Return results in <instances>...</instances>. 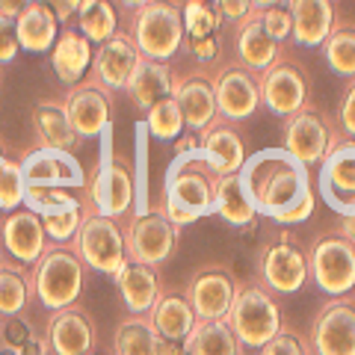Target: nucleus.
Masks as SVG:
<instances>
[{
  "mask_svg": "<svg viewBox=\"0 0 355 355\" xmlns=\"http://www.w3.org/2000/svg\"><path fill=\"white\" fill-rule=\"evenodd\" d=\"M44 338H48L53 355H86L95 347V326L83 308L71 305L53 311Z\"/></svg>",
  "mask_w": 355,
  "mask_h": 355,
  "instance_id": "22",
  "label": "nucleus"
},
{
  "mask_svg": "<svg viewBox=\"0 0 355 355\" xmlns=\"http://www.w3.org/2000/svg\"><path fill=\"white\" fill-rule=\"evenodd\" d=\"M18 51H21V42L15 33V18L0 15V65L12 62L18 57Z\"/></svg>",
  "mask_w": 355,
  "mask_h": 355,
  "instance_id": "46",
  "label": "nucleus"
},
{
  "mask_svg": "<svg viewBox=\"0 0 355 355\" xmlns=\"http://www.w3.org/2000/svg\"><path fill=\"white\" fill-rule=\"evenodd\" d=\"M24 172H21V163L3 157L0 160V210H15L18 205H24Z\"/></svg>",
  "mask_w": 355,
  "mask_h": 355,
  "instance_id": "41",
  "label": "nucleus"
},
{
  "mask_svg": "<svg viewBox=\"0 0 355 355\" xmlns=\"http://www.w3.org/2000/svg\"><path fill=\"white\" fill-rule=\"evenodd\" d=\"M148 317H151L154 329L160 331L163 340H178V343L190 338V331L198 323V317H196V311L190 305V299H187L184 293H175V291L160 293V299L148 311Z\"/></svg>",
  "mask_w": 355,
  "mask_h": 355,
  "instance_id": "30",
  "label": "nucleus"
},
{
  "mask_svg": "<svg viewBox=\"0 0 355 355\" xmlns=\"http://www.w3.org/2000/svg\"><path fill=\"white\" fill-rule=\"evenodd\" d=\"M71 246L92 272H104L116 279L119 270L128 263V237L121 231L119 219L98 214L89 205L83 210L80 228H77Z\"/></svg>",
  "mask_w": 355,
  "mask_h": 355,
  "instance_id": "6",
  "label": "nucleus"
},
{
  "mask_svg": "<svg viewBox=\"0 0 355 355\" xmlns=\"http://www.w3.org/2000/svg\"><path fill=\"white\" fill-rule=\"evenodd\" d=\"M130 39L146 60L169 62L187 42L181 6H175L172 0H151L137 9L130 21Z\"/></svg>",
  "mask_w": 355,
  "mask_h": 355,
  "instance_id": "5",
  "label": "nucleus"
},
{
  "mask_svg": "<svg viewBox=\"0 0 355 355\" xmlns=\"http://www.w3.org/2000/svg\"><path fill=\"white\" fill-rule=\"evenodd\" d=\"M139 60H142V53L137 51L130 33L116 30L107 42L98 44V51L92 57V69H89V71H92L89 80L98 83L101 89H107V92L128 89V80H130L133 69L139 65Z\"/></svg>",
  "mask_w": 355,
  "mask_h": 355,
  "instance_id": "17",
  "label": "nucleus"
},
{
  "mask_svg": "<svg viewBox=\"0 0 355 355\" xmlns=\"http://www.w3.org/2000/svg\"><path fill=\"white\" fill-rule=\"evenodd\" d=\"M137 202V178L133 169L121 157H104L98 166V175L89 190V207L110 219H121L130 214Z\"/></svg>",
  "mask_w": 355,
  "mask_h": 355,
  "instance_id": "12",
  "label": "nucleus"
},
{
  "mask_svg": "<svg viewBox=\"0 0 355 355\" xmlns=\"http://www.w3.org/2000/svg\"><path fill=\"white\" fill-rule=\"evenodd\" d=\"M33 335V326H30V320L24 317H3L0 320V343H6V347H21L27 338Z\"/></svg>",
  "mask_w": 355,
  "mask_h": 355,
  "instance_id": "45",
  "label": "nucleus"
},
{
  "mask_svg": "<svg viewBox=\"0 0 355 355\" xmlns=\"http://www.w3.org/2000/svg\"><path fill=\"white\" fill-rule=\"evenodd\" d=\"M308 254L287 237L270 243L261 254V284L279 296H293L308 282Z\"/></svg>",
  "mask_w": 355,
  "mask_h": 355,
  "instance_id": "15",
  "label": "nucleus"
},
{
  "mask_svg": "<svg viewBox=\"0 0 355 355\" xmlns=\"http://www.w3.org/2000/svg\"><path fill=\"white\" fill-rule=\"evenodd\" d=\"M6 157V154H3V146H0V160H3Z\"/></svg>",
  "mask_w": 355,
  "mask_h": 355,
  "instance_id": "59",
  "label": "nucleus"
},
{
  "mask_svg": "<svg viewBox=\"0 0 355 355\" xmlns=\"http://www.w3.org/2000/svg\"><path fill=\"white\" fill-rule=\"evenodd\" d=\"M160 347L163 338L148 314H130L128 320H121L113 338L116 355H160Z\"/></svg>",
  "mask_w": 355,
  "mask_h": 355,
  "instance_id": "33",
  "label": "nucleus"
},
{
  "mask_svg": "<svg viewBox=\"0 0 355 355\" xmlns=\"http://www.w3.org/2000/svg\"><path fill=\"white\" fill-rule=\"evenodd\" d=\"M0 355H21L15 347H6V343H0Z\"/></svg>",
  "mask_w": 355,
  "mask_h": 355,
  "instance_id": "58",
  "label": "nucleus"
},
{
  "mask_svg": "<svg viewBox=\"0 0 355 355\" xmlns=\"http://www.w3.org/2000/svg\"><path fill=\"white\" fill-rule=\"evenodd\" d=\"M184 343L190 355H243V347L231 331L228 320H198Z\"/></svg>",
  "mask_w": 355,
  "mask_h": 355,
  "instance_id": "34",
  "label": "nucleus"
},
{
  "mask_svg": "<svg viewBox=\"0 0 355 355\" xmlns=\"http://www.w3.org/2000/svg\"><path fill=\"white\" fill-rule=\"evenodd\" d=\"M261 18H263L266 33H270V36L279 42V44L293 36V15H291V9H287V3L261 9Z\"/></svg>",
  "mask_w": 355,
  "mask_h": 355,
  "instance_id": "43",
  "label": "nucleus"
},
{
  "mask_svg": "<svg viewBox=\"0 0 355 355\" xmlns=\"http://www.w3.org/2000/svg\"><path fill=\"white\" fill-rule=\"evenodd\" d=\"M282 133H284L282 148H287L305 166H320L326 160V154L331 151V146L340 139L335 125L329 121V116L314 110L311 104L305 110H299V113L287 116Z\"/></svg>",
  "mask_w": 355,
  "mask_h": 355,
  "instance_id": "8",
  "label": "nucleus"
},
{
  "mask_svg": "<svg viewBox=\"0 0 355 355\" xmlns=\"http://www.w3.org/2000/svg\"><path fill=\"white\" fill-rule=\"evenodd\" d=\"M293 15V42L302 48H323L329 33L335 30V0H287Z\"/></svg>",
  "mask_w": 355,
  "mask_h": 355,
  "instance_id": "24",
  "label": "nucleus"
},
{
  "mask_svg": "<svg viewBox=\"0 0 355 355\" xmlns=\"http://www.w3.org/2000/svg\"><path fill=\"white\" fill-rule=\"evenodd\" d=\"M198 146H202L207 163L214 166L219 175H234L246 163V146L237 128L225 119H216L207 130L198 133Z\"/></svg>",
  "mask_w": 355,
  "mask_h": 355,
  "instance_id": "25",
  "label": "nucleus"
},
{
  "mask_svg": "<svg viewBox=\"0 0 355 355\" xmlns=\"http://www.w3.org/2000/svg\"><path fill=\"white\" fill-rule=\"evenodd\" d=\"M214 214L225 219V225H231V228H249V225H254V216H258V210L252 207L246 190H243L240 172H234V175H219L216 178Z\"/></svg>",
  "mask_w": 355,
  "mask_h": 355,
  "instance_id": "32",
  "label": "nucleus"
},
{
  "mask_svg": "<svg viewBox=\"0 0 355 355\" xmlns=\"http://www.w3.org/2000/svg\"><path fill=\"white\" fill-rule=\"evenodd\" d=\"M33 296L30 287V272L24 263L0 261V317H18Z\"/></svg>",
  "mask_w": 355,
  "mask_h": 355,
  "instance_id": "35",
  "label": "nucleus"
},
{
  "mask_svg": "<svg viewBox=\"0 0 355 355\" xmlns=\"http://www.w3.org/2000/svg\"><path fill=\"white\" fill-rule=\"evenodd\" d=\"M21 172H24L27 187H83L86 175L83 166L74 160L71 151L60 148H33L24 160H21Z\"/></svg>",
  "mask_w": 355,
  "mask_h": 355,
  "instance_id": "19",
  "label": "nucleus"
},
{
  "mask_svg": "<svg viewBox=\"0 0 355 355\" xmlns=\"http://www.w3.org/2000/svg\"><path fill=\"white\" fill-rule=\"evenodd\" d=\"M80 219H83V207H74V210H62V214H48L42 216V225H44V234L53 243H71L77 228H80Z\"/></svg>",
  "mask_w": 355,
  "mask_h": 355,
  "instance_id": "42",
  "label": "nucleus"
},
{
  "mask_svg": "<svg viewBox=\"0 0 355 355\" xmlns=\"http://www.w3.org/2000/svg\"><path fill=\"white\" fill-rule=\"evenodd\" d=\"M0 237H3L6 252L24 266H33L48 252V234H44L42 216L33 210H9L3 225H0Z\"/></svg>",
  "mask_w": 355,
  "mask_h": 355,
  "instance_id": "20",
  "label": "nucleus"
},
{
  "mask_svg": "<svg viewBox=\"0 0 355 355\" xmlns=\"http://www.w3.org/2000/svg\"><path fill=\"white\" fill-rule=\"evenodd\" d=\"M33 130H36V146L39 148H60L74 151L80 137L71 128L69 113L62 101H39L33 107Z\"/></svg>",
  "mask_w": 355,
  "mask_h": 355,
  "instance_id": "29",
  "label": "nucleus"
},
{
  "mask_svg": "<svg viewBox=\"0 0 355 355\" xmlns=\"http://www.w3.org/2000/svg\"><path fill=\"white\" fill-rule=\"evenodd\" d=\"M314 355H355V302L347 296H331L320 308L311 326Z\"/></svg>",
  "mask_w": 355,
  "mask_h": 355,
  "instance_id": "11",
  "label": "nucleus"
},
{
  "mask_svg": "<svg viewBox=\"0 0 355 355\" xmlns=\"http://www.w3.org/2000/svg\"><path fill=\"white\" fill-rule=\"evenodd\" d=\"M92 42H89L80 30H62L57 42L51 48V65H53V74L60 77V83L65 86H77L86 77V71L92 69Z\"/></svg>",
  "mask_w": 355,
  "mask_h": 355,
  "instance_id": "26",
  "label": "nucleus"
},
{
  "mask_svg": "<svg viewBox=\"0 0 355 355\" xmlns=\"http://www.w3.org/2000/svg\"><path fill=\"white\" fill-rule=\"evenodd\" d=\"M258 80H261V104H266L270 113L287 119L308 107L311 80L299 62L279 60L266 71H261Z\"/></svg>",
  "mask_w": 355,
  "mask_h": 355,
  "instance_id": "10",
  "label": "nucleus"
},
{
  "mask_svg": "<svg viewBox=\"0 0 355 355\" xmlns=\"http://www.w3.org/2000/svg\"><path fill=\"white\" fill-rule=\"evenodd\" d=\"M65 113H69L71 128L77 130V137H98L110 128L113 119V92H107L92 80H83L69 89L65 95Z\"/></svg>",
  "mask_w": 355,
  "mask_h": 355,
  "instance_id": "18",
  "label": "nucleus"
},
{
  "mask_svg": "<svg viewBox=\"0 0 355 355\" xmlns=\"http://www.w3.org/2000/svg\"><path fill=\"white\" fill-rule=\"evenodd\" d=\"M338 234H343V237H347L349 243H355V214H352V216H340Z\"/></svg>",
  "mask_w": 355,
  "mask_h": 355,
  "instance_id": "55",
  "label": "nucleus"
},
{
  "mask_svg": "<svg viewBox=\"0 0 355 355\" xmlns=\"http://www.w3.org/2000/svg\"><path fill=\"white\" fill-rule=\"evenodd\" d=\"M338 119H340V128L343 133L355 142V80L347 86L343 92V101H340V110H338Z\"/></svg>",
  "mask_w": 355,
  "mask_h": 355,
  "instance_id": "49",
  "label": "nucleus"
},
{
  "mask_svg": "<svg viewBox=\"0 0 355 355\" xmlns=\"http://www.w3.org/2000/svg\"><path fill=\"white\" fill-rule=\"evenodd\" d=\"M86 355H95V352H86Z\"/></svg>",
  "mask_w": 355,
  "mask_h": 355,
  "instance_id": "60",
  "label": "nucleus"
},
{
  "mask_svg": "<svg viewBox=\"0 0 355 355\" xmlns=\"http://www.w3.org/2000/svg\"><path fill=\"white\" fill-rule=\"evenodd\" d=\"M279 3H287V0H252L254 9H266V6H279Z\"/></svg>",
  "mask_w": 355,
  "mask_h": 355,
  "instance_id": "57",
  "label": "nucleus"
},
{
  "mask_svg": "<svg viewBox=\"0 0 355 355\" xmlns=\"http://www.w3.org/2000/svg\"><path fill=\"white\" fill-rule=\"evenodd\" d=\"M258 77L261 74L243 69V65H228V69H219L210 77L219 119L246 121L254 116V110L261 107V80Z\"/></svg>",
  "mask_w": 355,
  "mask_h": 355,
  "instance_id": "13",
  "label": "nucleus"
},
{
  "mask_svg": "<svg viewBox=\"0 0 355 355\" xmlns=\"http://www.w3.org/2000/svg\"><path fill=\"white\" fill-rule=\"evenodd\" d=\"M44 6H51L53 9V15H57L60 21H69L74 15V9L69 6V0H42Z\"/></svg>",
  "mask_w": 355,
  "mask_h": 355,
  "instance_id": "53",
  "label": "nucleus"
},
{
  "mask_svg": "<svg viewBox=\"0 0 355 355\" xmlns=\"http://www.w3.org/2000/svg\"><path fill=\"white\" fill-rule=\"evenodd\" d=\"M24 205H27V210H33V214H39V216L83 207L80 198H74L69 190H62V187H27Z\"/></svg>",
  "mask_w": 355,
  "mask_h": 355,
  "instance_id": "39",
  "label": "nucleus"
},
{
  "mask_svg": "<svg viewBox=\"0 0 355 355\" xmlns=\"http://www.w3.org/2000/svg\"><path fill=\"white\" fill-rule=\"evenodd\" d=\"M258 352H261V355H311V352L305 349L302 338H299L296 331L284 329V326H282L279 335H275L272 340H266Z\"/></svg>",
  "mask_w": 355,
  "mask_h": 355,
  "instance_id": "44",
  "label": "nucleus"
},
{
  "mask_svg": "<svg viewBox=\"0 0 355 355\" xmlns=\"http://www.w3.org/2000/svg\"><path fill=\"white\" fill-rule=\"evenodd\" d=\"M210 3H214L219 18L222 21H231V24H240V21L246 18L249 12H254L252 0H210Z\"/></svg>",
  "mask_w": 355,
  "mask_h": 355,
  "instance_id": "47",
  "label": "nucleus"
},
{
  "mask_svg": "<svg viewBox=\"0 0 355 355\" xmlns=\"http://www.w3.org/2000/svg\"><path fill=\"white\" fill-rule=\"evenodd\" d=\"M86 270L89 266L71 243H53L30 270L33 296L48 311L71 308L86 287Z\"/></svg>",
  "mask_w": 355,
  "mask_h": 355,
  "instance_id": "3",
  "label": "nucleus"
},
{
  "mask_svg": "<svg viewBox=\"0 0 355 355\" xmlns=\"http://www.w3.org/2000/svg\"><path fill=\"white\" fill-rule=\"evenodd\" d=\"M128 258L148 263V266H160L172 258V252L181 237V228L172 225L160 210L151 214H139L133 219V225L128 228Z\"/></svg>",
  "mask_w": 355,
  "mask_h": 355,
  "instance_id": "14",
  "label": "nucleus"
},
{
  "mask_svg": "<svg viewBox=\"0 0 355 355\" xmlns=\"http://www.w3.org/2000/svg\"><path fill=\"white\" fill-rule=\"evenodd\" d=\"M15 33H18L21 51L44 53L53 48V42L60 36V18L53 15V9L44 6L42 0H33L24 12L15 18Z\"/></svg>",
  "mask_w": 355,
  "mask_h": 355,
  "instance_id": "31",
  "label": "nucleus"
},
{
  "mask_svg": "<svg viewBox=\"0 0 355 355\" xmlns=\"http://www.w3.org/2000/svg\"><path fill=\"white\" fill-rule=\"evenodd\" d=\"M146 128H148L151 137L160 139V142H175L178 137H181L187 121H184L181 107H178V101H175V95L163 98V101H157L148 110L146 113Z\"/></svg>",
  "mask_w": 355,
  "mask_h": 355,
  "instance_id": "37",
  "label": "nucleus"
},
{
  "mask_svg": "<svg viewBox=\"0 0 355 355\" xmlns=\"http://www.w3.org/2000/svg\"><path fill=\"white\" fill-rule=\"evenodd\" d=\"M33 3V0H0V15H9V18H18L24 9Z\"/></svg>",
  "mask_w": 355,
  "mask_h": 355,
  "instance_id": "52",
  "label": "nucleus"
},
{
  "mask_svg": "<svg viewBox=\"0 0 355 355\" xmlns=\"http://www.w3.org/2000/svg\"><path fill=\"white\" fill-rule=\"evenodd\" d=\"M234 53H237V65L249 69L254 74L266 71L272 62L282 60V44L275 42L263 27L261 9H254L237 24L234 33Z\"/></svg>",
  "mask_w": 355,
  "mask_h": 355,
  "instance_id": "21",
  "label": "nucleus"
},
{
  "mask_svg": "<svg viewBox=\"0 0 355 355\" xmlns=\"http://www.w3.org/2000/svg\"><path fill=\"white\" fill-rule=\"evenodd\" d=\"M175 101L181 107L187 128L193 133H202L216 121L219 110H216V95H214V83L205 74H187L178 80L175 77Z\"/></svg>",
  "mask_w": 355,
  "mask_h": 355,
  "instance_id": "23",
  "label": "nucleus"
},
{
  "mask_svg": "<svg viewBox=\"0 0 355 355\" xmlns=\"http://www.w3.org/2000/svg\"><path fill=\"white\" fill-rule=\"evenodd\" d=\"M216 178L219 172L207 163L202 146L178 151V157L172 160L169 172H166L160 214L178 228L193 225L196 219L214 214Z\"/></svg>",
  "mask_w": 355,
  "mask_h": 355,
  "instance_id": "2",
  "label": "nucleus"
},
{
  "mask_svg": "<svg viewBox=\"0 0 355 355\" xmlns=\"http://www.w3.org/2000/svg\"><path fill=\"white\" fill-rule=\"evenodd\" d=\"M240 184L252 207L261 216H282L314 193L308 166L299 163L287 148H263L249 154L240 169Z\"/></svg>",
  "mask_w": 355,
  "mask_h": 355,
  "instance_id": "1",
  "label": "nucleus"
},
{
  "mask_svg": "<svg viewBox=\"0 0 355 355\" xmlns=\"http://www.w3.org/2000/svg\"><path fill=\"white\" fill-rule=\"evenodd\" d=\"M323 57L338 77L355 80V24L352 21L335 24V30H331L329 39L323 42Z\"/></svg>",
  "mask_w": 355,
  "mask_h": 355,
  "instance_id": "36",
  "label": "nucleus"
},
{
  "mask_svg": "<svg viewBox=\"0 0 355 355\" xmlns=\"http://www.w3.org/2000/svg\"><path fill=\"white\" fill-rule=\"evenodd\" d=\"M77 15H80V33L92 44L107 42L119 30V12H116L113 0H95L92 6Z\"/></svg>",
  "mask_w": 355,
  "mask_h": 355,
  "instance_id": "38",
  "label": "nucleus"
},
{
  "mask_svg": "<svg viewBox=\"0 0 355 355\" xmlns=\"http://www.w3.org/2000/svg\"><path fill=\"white\" fill-rule=\"evenodd\" d=\"M228 326L237 335L240 347L261 349L266 340H272L282 331V308L275 302L272 291H266L261 282L237 284V296L228 311Z\"/></svg>",
  "mask_w": 355,
  "mask_h": 355,
  "instance_id": "4",
  "label": "nucleus"
},
{
  "mask_svg": "<svg viewBox=\"0 0 355 355\" xmlns=\"http://www.w3.org/2000/svg\"><path fill=\"white\" fill-rule=\"evenodd\" d=\"M116 284H119L121 302H125V308L130 314H148L163 293L157 266H148V263H139V261H130V258L119 270Z\"/></svg>",
  "mask_w": 355,
  "mask_h": 355,
  "instance_id": "27",
  "label": "nucleus"
},
{
  "mask_svg": "<svg viewBox=\"0 0 355 355\" xmlns=\"http://www.w3.org/2000/svg\"><path fill=\"white\" fill-rule=\"evenodd\" d=\"M175 92V74L169 69V62H157V60H146L142 57L139 65L133 69L130 80H128V95L133 107H139L142 113H148V110L163 101V98H169Z\"/></svg>",
  "mask_w": 355,
  "mask_h": 355,
  "instance_id": "28",
  "label": "nucleus"
},
{
  "mask_svg": "<svg viewBox=\"0 0 355 355\" xmlns=\"http://www.w3.org/2000/svg\"><path fill=\"white\" fill-rule=\"evenodd\" d=\"M308 272L326 296H347L355 291V243L343 234L317 237L308 252Z\"/></svg>",
  "mask_w": 355,
  "mask_h": 355,
  "instance_id": "7",
  "label": "nucleus"
},
{
  "mask_svg": "<svg viewBox=\"0 0 355 355\" xmlns=\"http://www.w3.org/2000/svg\"><path fill=\"white\" fill-rule=\"evenodd\" d=\"M160 355H190V349H187V343L181 340H163V347H160Z\"/></svg>",
  "mask_w": 355,
  "mask_h": 355,
  "instance_id": "54",
  "label": "nucleus"
},
{
  "mask_svg": "<svg viewBox=\"0 0 355 355\" xmlns=\"http://www.w3.org/2000/svg\"><path fill=\"white\" fill-rule=\"evenodd\" d=\"M314 193H311L308 198H302L296 207H291V210H284L282 216H275L272 222H279V225H299V222H305V219H311V214H314Z\"/></svg>",
  "mask_w": 355,
  "mask_h": 355,
  "instance_id": "50",
  "label": "nucleus"
},
{
  "mask_svg": "<svg viewBox=\"0 0 355 355\" xmlns=\"http://www.w3.org/2000/svg\"><path fill=\"white\" fill-rule=\"evenodd\" d=\"M184 44L190 48V53L198 62H214L219 57V36L216 33L214 36H202V39H187Z\"/></svg>",
  "mask_w": 355,
  "mask_h": 355,
  "instance_id": "48",
  "label": "nucleus"
},
{
  "mask_svg": "<svg viewBox=\"0 0 355 355\" xmlns=\"http://www.w3.org/2000/svg\"><path fill=\"white\" fill-rule=\"evenodd\" d=\"M317 190H320V198L338 216L355 214V142L349 137L338 139L326 154V160L320 163Z\"/></svg>",
  "mask_w": 355,
  "mask_h": 355,
  "instance_id": "9",
  "label": "nucleus"
},
{
  "mask_svg": "<svg viewBox=\"0 0 355 355\" xmlns=\"http://www.w3.org/2000/svg\"><path fill=\"white\" fill-rule=\"evenodd\" d=\"M184 12V30L187 39H202V36H214V33L222 27V18L214 9L210 0H187L181 6Z\"/></svg>",
  "mask_w": 355,
  "mask_h": 355,
  "instance_id": "40",
  "label": "nucleus"
},
{
  "mask_svg": "<svg viewBox=\"0 0 355 355\" xmlns=\"http://www.w3.org/2000/svg\"><path fill=\"white\" fill-rule=\"evenodd\" d=\"M184 296L190 299L198 320H225L237 296V282L222 263H207L193 275Z\"/></svg>",
  "mask_w": 355,
  "mask_h": 355,
  "instance_id": "16",
  "label": "nucleus"
},
{
  "mask_svg": "<svg viewBox=\"0 0 355 355\" xmlns=\"http://www.w3.org/2000/svg\"><path fill=\"white\" fill-rule=\"evenodd\" d=\"M48 349H51L48 338H39L36 331H33V335H30V338L18 347V352H21V355H48Z\"/></svg>",
  "mask_w": 355,
  "mask_h": 355,
  "instance_id": "51",
  "label": "nucleus"
},
{
  "mask_svg": "<svg viewBox=\"0 0 355 355\" xmlns=\"http://www.w3.org/2000/svg\"><path fill=\"white\" fill-rule=\"evenodd\" d=\"M146 3H151V0H119L121 9H130V12H137V9H142Z\"/></svg>",
  "mask_w": 355,
  "mask_h": 355,
  "instance_id": "56",
  "label": "nucleus"
}]
</instances>
